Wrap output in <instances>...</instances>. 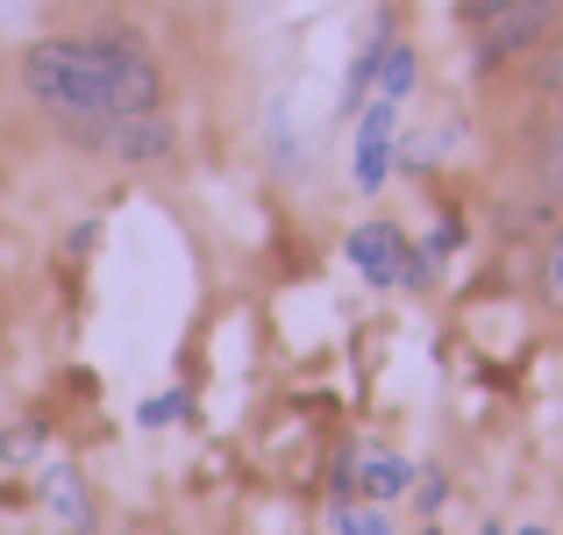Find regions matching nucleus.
Returning <instances> with one entry per match:
<instances>
[{"instance_id":"1","label":"nucleus","mask_w":563,"mask_h":535,"mask_svg":"<svg viewBox=\"0 0 563 535\" xmlns=\"http://www.w3.org/2000/svg\"><path fill=\"white\" fill-rule=\"evenodd\" d=\"M22 86L57 122L165 108V72L136 36H43L22 51Z\"/></svg>"},{"instance_id":"2","label":"nucleus","mask_w":563,"mask_h":535,"mask_svg":"<svg viewBox=\"0 0 563 535\" xmlns=\"http://www.w3.org/2000/svg\"><path fill=\"white\" fill-rule=\"evenodd\" d=\"M86 151L122 157V165H157V157L179 151V129L165 114H93V122H65Z\"/></svg>"},{"instance_id":"3","label":"nucleus","mask_w":563,"mask_h":535,"mask_svg":"<svg viewBox=\"0 0 563 535\" xmlns=\"http://www.w3.org/2000/svg\"><path fill=\"white\" fill-rule=\"evenodd\" d=\"M343 258L357 264L372 286H428V258L407 243V229H393V221H357L343 243Z\"/></svg>"},{"instance_id":"4","label":"nucleus","mask_w":563,"mask_h":535,"mask_svg":"<svg viewBox=\"0 0 563 535\" xmlns=\"http://www.w3.org/2000/svg\"><path fill=\"white\" fill-rule=\"evenodd\" d=\"M550 22H556V0H507L499 14L478 22V65H507V57H521Z\"/></svg>"},{"instance_id":"5","label":"nucleus","mask_w":563,"mask_h":535,"mask_svg":"<svg viewBox=\"0 0 563 535\" xmlns=\"http://www.w3.org/2000/svg\"><path fill=\"white\" fill-rule=\"evenodd\" d=\"M393 137H399V100H364V122H357V165H350V178H357L364 193H378L385 178H393Z\"/></svg>"},{"instance_id":"6","label":"nucleus","mask_w":563,"mask_h":535,"mask_svg":"<svg viewBox=\"0 0 563 535\" xmlns=\"http://www.w3.org/2000/svg\"><path fill=\"white\" fill-rule=\"evenodd\" d=\"M43 500H51V514H57V522H71V528L93 522L86 485H79V471H71V465H51V471H43Z\"/></svg>"},{"instance_id":"7","label":"nucleus","mask_w":563,"mask_h":535,"mask_svg":"<svg viewBox=\"0 0 563 535\" xmlns=\"http://www.w3.org/2000/svg\"><path fill=\"white\" fill-rule=\"evenodd\" d=\"M357 485L372 500H399L413 485V465H407V457H393V450H378V457H364V465H357Z\"/></svg>"},{"instance_id":"8","label":"nucleus","mask_w":563,"mask_h":535,"mask_svg":"<svg viewBox=\"0 0 563 535\" xmlns=\"http://www.w3.org/2000/svg\"><path fill=\"white\" fill-rule=\"evenodd\" d=\"M407 86H413V51H407V43H385V51H378V94L407 100Z\"/></svg>"},{"instance_id":"9","label":"nucleus","mask_w":563,"mask_h":535,"mask_svg":"<svg viewBox=\"0 0 563 535\" xmlns=\"http://www.w3.org/2000/svg\"><path fill=\"white\" fill-rule=\"evenodd\" d=\"M186 407H192V400L179 393V385H165V393H151V400L136 407V422H143V428H172V422H186Z\"/></svg>"},{"instance_id":"10","label":"nucleus","mask_w":563,"mask_h":535,"mask_svg":"<svg viewBox=\"0 0 563 535\" xmlns=\"http://www.w3.org/2000/svg\"><path fill=\"white\" fill-rule=\"evenodd\" d=\"M335 535H385L378 507H335Z\"/></svg>"},{"instance_id":"11","label":"nucleus","mask_w":563,"mask_h":535,"mask_svg":"<svg viewBox=\"0 0 563 535\" xmlns=\"http://www.w3.org/2000/svg\"><path fill=\"white\" fill-rule=\"evenodd\" d=\"M542 293H550V301H563V236L550 243V264H542Z\"/></svg>"},{"instance_id":"12","label":"nucleus","mask_w":563,"mask_h":535,"mask_svg":"<svg viewBox=\"0 0 563 535\" xmlns=\"http://www.w3.org/2000/svg\"><path fill=\"white\" fill-rule=\"evenodd\" d=\"M29 450H36V428H14V436L8 443H0V457H8V465H22V457Z\"/></svg>"},{"instance_id":"13","label":"nucleus","mask_w":563,"mask_h":535,"mask_svg":"<svg viewBox=\"0 0 563 535\" xmlns=\"http://www.w3.org/2000/svg\"><path fill=\"white\" fill-rule=\"evenodd\" d=\"M442 500H450V485H442V479H421V500H413V507H421V514H435Z\"/></svg>"},{"instance_id":"14","label":"nucleus","mask_w":563,"mask_h":535,"mask_svg":"<svg viewBox=\"0 0 563 535\" xmlns=\"http://www.w3.org/2000/svg\"><path fill=\"white\" fill-rule=\"evenodd\" d=\"M499 8H507V0H464V14H471V22H485V14H499Z\"/></svg>"},{"instance_id":"15","label":"nucleus","mask_w":563,"mask_h":535,"mask_svg":"<svg viewBox=\"0 0 563 535\" xmlns=\"http://www.w3.org/2000/svg\"><path fill=\"white\" fill-rule=\"evenodd\" d=\"M542 79H550L556 94H563V57H550V65H542Z\"/></svg>"},{"instance_id":"16","label":"nucleus","mask_w":563,"mask_h":535,"mask_svg":"<svg viewBox=\"0 0 563 535\" xmlns=\"http://www.w3.org/2000/svg\"><path fill=\"white\" fill-rule=\"evenodd\" d=\"M521 535H550V528H521Z\"/></svg>"},{"instance_id":"17","label":"nucleus","mask_w":563,"mask_h":535,"mask_svg":"<svg viewBox=\"0 0 563 535\" xmlns=\"http://www.w3.org/2000/svg\"><path fill=\"white\" fill-rule=\"evenodd\" d=\"M428 535H442V528H428Z\"/></svg>"}]
</instances>
